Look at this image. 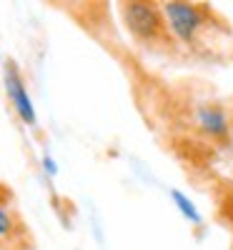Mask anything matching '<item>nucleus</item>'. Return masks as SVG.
Here are the masks:
<instances>
[{
	"instance_id": "nucleus-1",
	"label": "nucleus",
	"mask_w": 233,
	"mask_h": 250,
	"mask_svg": "<svg viewBox=\"0 0 233 250\" xmlns=\"http://www.w3.org/2000/svg\"><path fill=\"white\" fill-rule=\"evenodd\" d=\"M118 13H120V20H123L125 30H128V35L140 48L158 50V53L176 50L178 40L173 38L171 28H168L163 5L145 3V0H133V3H120Z\"/></svg>"
},
{
	"instance_id": "nucleus-2",
	"label": "nucleus",
	"mask_w": 233,
	"mask_h": 250,
	"mask_svg": "<svg viewBox=\"0 0 233 250\" xmlns=\"http://www.w3.org/2000/svg\"><path fill=\"white\" fill-rule=\"evenodd\" d=\"M161 5L178 45L181 43L201 45V35L210 30L216 10H210L206 3H161Z\"/></svg>"
},
{
	"instance_id": "nucleus-3",
	"label": "nucleus",
	"mask_w": 233,
	"mask_h": 250,
	"mask_svg": "<svg viewBox=\"0 0 233 250\" xmlns=\"http://www.w3.org/2000/svg\"><path fill=\"white\" fill-rule=\"evenodd\" d=\"M0 250H33L28 225L10 200V193L0 185Z\"/></svg>"
},
{
	"instance_id": "nucleus-4",
	"label": "nucleus",
	"mask_w": 233,
	"mask_h": 250,
	"mask_svg": "<svg viewBox=\"0 0 233 250\" xmlns=\"http://www.w3.org/2000/svg\"><path fill=\"white\" fill-rule=\"evenodd\" d=\"M3 83H5V93H8V100L13 110L18 113V118L23 120L25 125H33L38 123L35 118V108H33V100L28 95V85L23 80V73H20V68L15 65L13 60H5V68H3Z\"/></svg>"
},
{
	"instance_id": "nucleus-5",
	"label": "nucleus",
	"mask_w": 233,
	"mask_h": 250,
	"mask_svg": "<svg viewBox=\"0 0 233 250\" xmlns=\"http://www.w3.org/2000/svg\"><path fill=\"white\" fill-rule=\"evenodd\" d=\"M198 125H201V130H206L210 138H218V140L226 138L228 130H231V120H228L226 110L218 108V105H206V108H201V113H198Z\"/></svg>"
},
{
	"instance_id": "nucleus-6",
	"label": "nucleus",
	"mask_w": 233,
	"mask_h": 250,
	"mask_svg": "<svg viewBox=\"0 0 233 250\" xmlns=\"http://www.w3.org/2000/svg\"><path fill=\"white\" fill-rule=\"evenodd\" d=\"M171 198H173V203L178 205V210L186 215V220H190V223H201V215H198V210H196V208H193V203H190L181 190H173L171 193Z\"/></svg>"
}]
</instances>
